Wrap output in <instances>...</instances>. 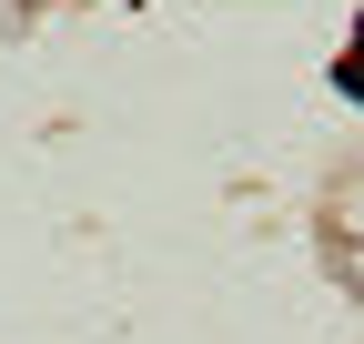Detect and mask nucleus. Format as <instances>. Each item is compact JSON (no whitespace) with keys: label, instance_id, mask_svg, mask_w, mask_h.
I'll use <instances>...</instances> for the list:
<instances>
[{"label":"nucleus","instance_id":"obj_1","mask_svg":"<svg viewBox=\"0 0 364 344\" xmlns=\"http://www.w3.org/2000/svg\"><path fill=\"white\" fill-rule=\"evenodd\" d=\"M334 81H344V92H354V102H364V21H354V61H344Z\"/></svg>","mask_w":364,"mask_h":344}]
</instances>
